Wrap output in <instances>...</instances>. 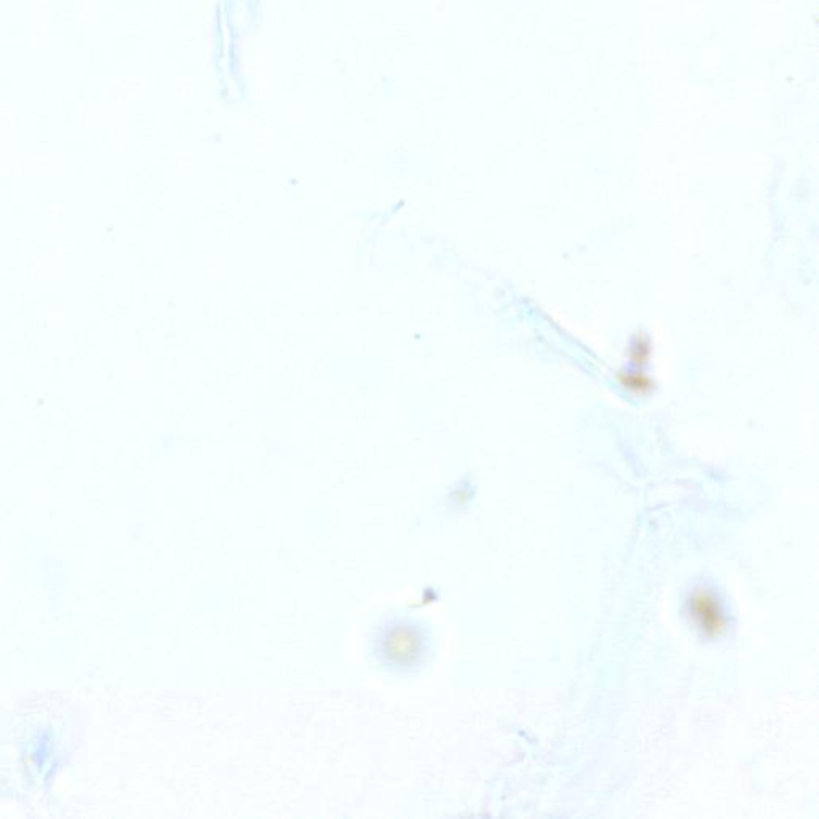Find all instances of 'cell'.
<instances>
[{
  "instance_id": "1",
  "label": "cell",
  "mask_w": 819,
  "mask_h": 819,
  "mask_svg": "<svg viewBox=\"0 0 819 819\" xmlns=\"http://www.w3.org/2000/svg\"><path fill=\"white\" fill-rule=\"evenodd\" d=\"M687 607L691 621L706 637H721L727 631L728 618L724 605L712 590H694Z\"/></svg>"
},
{
  "instance_id": "2",
  "label": "cell",
  "mask_w": 819,
  "mask_h": 819,
  "mask_svg": "<svg viewBox=\"0 0 819 819\" xmlns=\"http://www.w3.org/2000/svg\"><path fill=\"white\" fill-rule=\"evenodd\" d=\"M385 641L386 645H388L386 647V655L389 658H400V662L407 663L420 653V637L411 629H394V631H389L388 637Z\"/></svg>"
}]
</instances>
